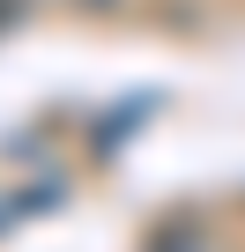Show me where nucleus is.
<instances>
[{"label": "nucleus", "mask_w": 245, "mask_h": 252, "mask_svg": "<svg viewBox=\"0 0 245 252\" xmlns=\"http://www.w3.org/2000/svg\"><path fill=\"white\" fill-rule=\"evenodd\" d=\"M149 252H201V237H193V230H178V222H164Z\"/></svg>", "instance_id": "nucleus-1"}, {"label": "nucleus", "mask_w": 245, "mask_h": 252, "mask_svg": "<svg viewBox=\"0 0 245 252\" xmlns=\"http://www.w3.org/2000/svg\"><path fill=\"white\" fill-rule=\"evenodd\" d=\"M23 23V0H0V30H15Z\"/></svg>", "instance_id": "nucleus-2"}, {"label": "nucleus", "mask_w": 245, "mask_h": 252, "mask_svg": "<svg viewBox=\"0 0 245 252\" xmlns=\"http://www.w3.org/2000/svg\"><path fill=\"white\" fill-rule=\"evenodd\" d=\"M89 8H104V0H89Z\"/></svg>", "instance_id": "nucleus-3"}]
</instances>
